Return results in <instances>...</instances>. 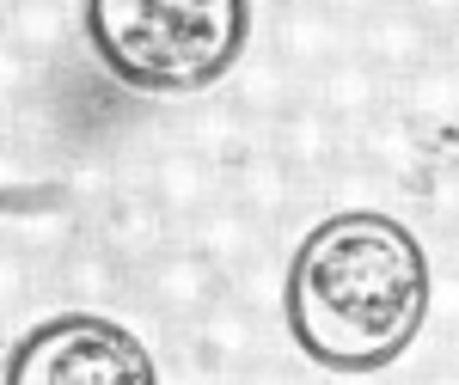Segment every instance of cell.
Wrapping results in <instances>:
<instances>
[{
	"label": "cell",
	"instance_id": "obj_7",
	"mask_svg": "<svg viewBox=\"0 0 459 385\" xmlns=\"http://www.w3.org/2000/svg\"><path fill=\"white\" fill-rule=\"evenodd\" d=\"M221 98L246 116L257 135H270L276 123H282L288 110L307 98V80L288 68L282 56H270V49H257V56H246L239 68L227 73V86H221Z\"/></svg>",
	"mask_w": 459,
	"mask_h": 385
},
{
	"label": "cell",
	"instance_id": "obj_12",
	"mask_svg": "<svg viewBox=\"0 0 459 385\" xmlns=\"http://www.w3.org/2000/svg\"><path fill=\"white\" fill-rule=\"evenodd\" d=\"M184 330H190V355H196L203 367H214V373H227V380H233L246 361L264 355V318H251L233 294H221L214 306H203Z\"/></svg>",
	"mask_w": 459,
	"mask_h": 385
},
{
	"label": "cell",
	"instance_id": "obj_15",
	"mask_svg": "<svg viewBox=\"0 0 459 385\" xmlns=\"http://www.w3.org/2000/svg\"><path fill=\"white\" fill-rule=\"evenodd\" d=\"M178 239H184L190 251H203L214 270H221V281H227V270H239L246 257H257V251L270 245V227H257V220H251V214L221 190V196H214V202L196 214Z\"/></svg>",
	"mask_w": 459,
	"mask_h": 385
},
{
	"label": "cell",
	"instance_id": "obj_29",
	"mask_svg": "<svg viewBox=\"0 0 459 385\" xmlns=\"http://www.w3.org/2000/svg\"><path fill=\"white\" fill-rule=\"evenodd\" d=\"M441 56L459 68V25H447V31H441Z\"/></svg>",
	"mask_w": 459,
	"mask_h": 385
},
{
	"label": "cell",
	"instance_id": "obj_10",
	"mask_svg": "<svg viewBox=\"0 0 459 385\" xmlns=\"http://www.w3.org/2000/svg\"><path fill=\"white\" fill-rule=\"evenodd\" d=\"M350 49V25L331 19L318 0H288L276 6V25H270V56H282L300 80H313L325 62H337Z\"/></svg>",
	"mask_w": 459,
	"mask_h": 385
},
{
	"label": "cell",
	"instance_id": "obj_27",
	"mask_svg": "<svg viewBox=\"0 0 459 385\" xmlns=\"http://www.w3.org/2000/svg\"><path fill=\"white\" fill-rule=\"evenodd\" d=\"M318 6H325L331 19H343V25H361V19H368V13H380L386 0H318Z\"/></svg>",
	"mask_w": 459,
	"mask_h": 385
},
{
	"label": "cell",
	"instance_id": "obj_5",
	"mask_svg": "<svg viewBox=\"0 0 459 385\" xmlns=\"http://www.w3.org/2000/svg\"><path fill=\"white\" fill-rule=\"evenodd\" d=\"M43 276L56 281V294L68 300V306H86V312H110L117 300H129V287H135V270L117 257V251L86 227L80 239H74Z\"/></svg>",
	"mask_w": 459,
	"mask_h": 385
},
{
	"label": "cell",
	"instance_id": "obj_1",
	"mask_svg": "<svg viewBox=\"0 0 459 385\" xmlns=\"http://www.w3.org/2000/svg\"><path fill=\"white\" fill-rule=\"evenodd\" d=\"M435 312V263L411 220L331 209L282 257V330L313 373H386Z\"/></svg>",
	"mask_w": 459,
	"mask_h": 385
},
{
	"label": "cell",
	"instance_id": "obj_21",
	"mask_svg": "<svg viewBox=\"0 0 459 385\" xmlns=\"http://www.w3.org/2000/svg\"><path fill=\"white\" fill-rule=\"evenodd\" d=\"M318 177H325V190L337 196V209H374L380 196H398V184L380 177L368 159H355V153H343L331 172H318Z\"/></svg>",
	"mask_w": 459,
	"mask_h": 385
},
{
	"label": "cell",
	"instance_id": "obj_28",
	"mask_svg": "<svg viewBox=\"0 0 459 385\" xmlns=\"http://www.w3.org/2000/svg\"><path fill=\"white\" fill-rule=\"evenodd\" d=\"M411 385H459V367H429L423 380H411Z\"/></svg>",
	"mask_w": 459,
	"mask_h": 385
},
{
	"label": "cell",
	"instance_id": "obj_31",
	"mask_svg": "<svg viewBox=\"0 0 459 385\" xmlns=\"http://www.w3.org/2000/svg\"><path fill=\"white\" fill-rule=\"evenodd\" d=\"M454 263H459V227H454Z\"/></svg>",
	"mask_w": 459,
	"mask_h": 385
},
{
	"label": "cell",
	"instance_id": "obj_32",
	"mask_svg": "<svg viewBox=\"0 0 459 385\" xmlns=\"http://www.w3.org/2000/svg\"><path fill=\"white\" fill-rule=\"evenodd\" d=\"M454 367H459V355H454Z\"/></svg>",
	"mask_w": 459,
	"mask_h": 385
},
{
	"label": "cell",
	"instance_id": "obj_22",
	"mask_svg": "<svg viewBox=\"0 0 459 385\" xmlns=\"http://www.w3.org/2000/svg\"><path fill=\"white\" fill-rule=\"evenodd\" d=\"M404 196H417V202H423V209L454 233V227H459V159H454V153H441V159H435V166H429Z\"/></svg>",
	"mask_w": 459,
	"mask_h": 385
},
{
	"label": "cell",
	"instance_id": "obj_20",
	"mask_svg": "<svg viewBox=\"0 0 459 385\" xmlns=\"http://www.w3.org/2000/svg\"><path fill=\"white\" fill-rule=\"evenodd\" d=\"M227 294H233L251 318L282 312V257H276L270 245L257 251V257H246L239 270H227Z\"/></svg>",
	"mask_w": 459,
	"mask_h": 385
},
{
	"label": "cell",
	"instance_id": "obj_25",
	"mask_svg": "<svg viewBox=\"0 0 459 385\" xmlns=\"http://www.w3.org/2000/svg\"><path fill=\"white\" fill-rule=\"evenodd\" d=\"M31 80H37V68L13 49V43H0V105H19V98L31 92Z\"/></svg>",
	"mask_w": 459,
	"mask_h": 385
},
{
	"label": "cell",
	"instance_id": "obj_2",
	"mask_svg": "<svg viewBox=\"0 0 459 385\" xmlns=\"http://www.w3.org/2000/svg\"><path fill=\"white\" fill-rule=\"evenodd\" d=\"M80 49L129 98L190 105L251 56V0H74Z\"/></svg>",
	"mask_w": 459,
	"mask_h": 385
},
{
	"label": "cell",
	"instance_id": "obj_19",
	"mask_svg": "<svg viewBox=\"0 0 459 385\" xmlns=\"http://www.w3.org/2000/svg\"><path fill=\"white\" fill-rule=\"evenodd\" d=\"M178 141H184L190 153H203L214 172H221V184H227V177H233V172H239V166L251 159V153L264 147V135H257V129H251L246 116L227 105V98L203 105L196 116H190V123H184V129H178Z\"/></svg>",
	"mask_w": 459,
	"mask_h": 385
},
{
	"label": "cell",
	"instance_id": "obj_17",
	"mask_svg": "<svg viewBox=\"0 0 459 385\" xmlns=\"http://www.w3.org/2000/svg\"><path fill=\"white\" fill-rule=\"evenodd\" d=\"M300 184H307V177H294V166H288L282 153L264 141L246 166L227 177V196H233V202H239L257 227H270V233H276V220H282V214H294V202H300Z\"/></svg>",
	"mask_w": 459,
	"mask_h": 385
},
{
	"label": "cell",
	"instance_id": "obj_13",
	"mask_svg": "<svg viewBox=\"0 0 459 385\" xmlns=\"http://www.w3.org/2000/svg\"><path fill=\"white\" fill-rule=\"evenodd\" d=\"M92 233H99L129 270H142L147 257H160V251L178 239V227L160 214V202H153L147 190H117L105 209L92 214Z\"/></svg>",
	"mask_w": 459,
	"mask_h": 385
},
{
	"label": "cell",
	"instance_id": "obj_8",
	"mask_svg": "<svg viewBox=\"0 0 459 385\" xmlns=\"http://www.w3.org/2000/svg\"><path fill=\"white\" fill-rule=\"evenodd\" d=\"M221 190H227V184H221V172H214L203 153H190V147H184L178 135L166 141L153 159H147V196L160 202V214L172 220L178 233H184L196 214L209 209Z\"/></svg>",
	"mask_w": 459,
	"mask_h": 385
},
{
	"label": "cell",
	"instance_id": "obj_18",
	"mask_svg": "<svg viewBox=\"0 0 459 385\" xmlns=\"http://www.w3.org/2000/svg\"><path fill=\"white\" fill-rule=\"evenodd\" d=\"M392 105L404 110L417 129H429V135H454L459 129V68L435 49L423 68L392 80Z\"/></svg>",
	"mask_w": 459,
	"mask_h": 385
},
{
	"label": "cell",
	"instance_id": "obj_4",
	"mask_svg": "<svg viewBox=\"0 0 459 385\" xmlns=\"http://www.w3.org/2000/svg\"><path fill=\"white\" fill-rule=\"evenodd\" d=\"M135 276H142V300L160 318H172V324H190L203 306H214V300L227 294L221 270H214L203 251H190L184 239H172L160 257H147Z\"/></svg>",
	"mask_w": 459,
	"mask_h": 385
},
{
	"label": "cell",
	"instance_id": "obj_11",
	"mask_svg": "<svg viewBox=\"0 0 459 385\" xmlns=\"http://www.w3.org/2000/svg\"><path fill=\"white\" fill-rule=\"evenodd\" d=\"M307 98H318L343 129H361L374 110L392 105V73H380L368 56H355V43H350L337 62H325V68L307 80Z\"/></svg>",
	"mask_w": 459,
	"mask_h": 385
},
{
	"label": "cell",
	"instance_id": "obj_23",
	"mask_svg": "<svg viewBox=\"0 0 459 385\" xmlns=\"http://www.w3.org/2000/svg\"><path fill=\"white\" fill-rule=\"evenodd\" d=\"M37 281H43V263H31L25 251H13V245H0V318L31 306Z\"/></svg>",
	"mask_w": 459,
	"mask_h": 385
},
{
	"label": "cell",
	"instance_id": "obj_14",
	"mask_svg": "<svg viewBox=\"0 0 459 385\" xmlns=\"http://www.w3.org/2000/svg\"><path fill=\"white\" fill-rule=\"evenodd\" d=\"M270 147L282 153L288 166H294V177H318V172H331L343 153H350V129L331 116V110L318 105V98H300V105L288 110L282 123L270 129Z\"/></svg>",
	"mask_w": 459,
	"mask_h": 385
},
{
	"label": "cell",
	"instance_id": "obj_6",
	"mask_svg": "<svg viewBox=\"0 0 459 385\" xmlns=\"http://www.w3.org/2000/svg\"><path fill=\"white\" fill-rule=\"evenodd\" d=\"M350 153H355V159H368L380 177H392L398 190H411V184H417V177L441 159L435 135H429V129H417V123H411L398 105L374 110L361 129H350Z\"/></svg>",
	"mask_w": 459,
	"mask_h": 385
},
{
	"label": "cell",
	"instance_id": "obj_24",
	"mask_svg": "<svg viewBox=\"0 0 459 385\" xmlns=\"http://www.w3.org/2000/svg\"><path fill=\"white\" fill-rule=\"evenodd\" d=\"M227 385H313V380H307V373H294V367L276 361V355H257V361H246Z\"/></svg>",
	"mask_w": 459,
	"mask_h": 385
},
{
	"label": "cell",
	"instance_id": "obj_30",
	"mask_svg": "<svg viewBox=\"0 0 459 385\" xmlns=\"http://www.w3.org/2000/svg\"><path fill=\"white\" fill-rule=\"evenodd\" d=\"M380 373H331V385H374Z\"/></svg>",
	"mask_w": 459,
	"mask_h": 385
},
{
	"label": "cell",
	"instance_id": "obj_16",
	"mask_svg": "<svg viewBox=\"0 0 459 385\" xmlns=\"http://www.w3.org/2000/svg\"><path fill=\"white\" fill-rule=\"evenodd\" d=\"M74 37H80V19L68 0H6V13H0V43H13L31 68L62 62Z\"/></svg>",
	"mask_w": 459,
	"mask_h": 385
},
{
	"label": "cell",
	"instance_id": "obj_26",
	"mask_svg": "<svg viewBox=\"0 0 459 385\" xmlns=\"http://www.w3.org/2000/svg\"><path fill=\"white\" fill-rule=\"evenodd\" d=\"M404 6H411V13H417L435 37L447 31V25H459V0H404Z\"/></svg>",
	"mask_w": 459,
	"mask_h": 385
},
{
	"label": "cell",
	"instance_id": "obj_3",
	"mask_svg": "<svg viewBox=\"0 0 459 385\" xmlns=\"http://www.w3.org/2000/svg\"><path fill=\"white\" fill-rule=\"evenodd\" d=\"M0 385H166V373L123 318L62 306L6 343Z\"/></svg>",
	"mask_w": 459,
	"mask_h": 385
},
{
	"label": "cell",
	"instance_id": "obj_9",
	"mask_svg": "<svg viewBox=\"0 0 459 385\" xmlns=\"http://www.w3.org/2000/svg\"><path fill=\"white\" fill-rule=\"evenodd\" d=\"M350 43H355V56H368L380 73H411V68H423L429 56L441 49V37L429 31L423 19L404 6V0H386L380 13H368L361 25H350Z\"/></svg>",
	"mask_w": 459,
	"mask_h": 385
}]
</instances>
